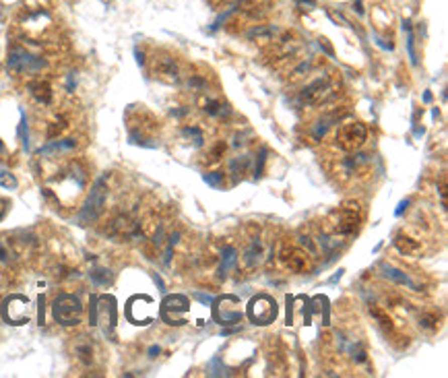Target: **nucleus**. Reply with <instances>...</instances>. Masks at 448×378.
Masks as SVG:
<instances>
[{
	"mask_svg": "<svg viewBox=\"0 0 448 378\" xmlns=\"http://www.w3.org/2000/svg\"><path fill=\"white\" fill-rule=\"evenodd\" d=\"M126 122H128V139L132 145L155 147L151 141L155 139L153 135L157 132V120L153 118L151 112H147L143 106L141 108L132 106L126 114Z\"/></svg>",
	"mask_w": 448,
	"mask_h": 378,
	"instance_id": "obj_1",
	"label": "nucleus"
},
{
	"mask_svg": "<svg viewBox=\"0 0 448 378\" xmlns=\"http://www.w3.org/2000/svg\"><path fill=\"white\" fill-rule=\"evenodd\" d=\"M339 79L335 74H318L302 89V100L308 106H324L339 96Z\"/></svg>",
	"mask_w": 448,
	"mask_h": 378,
	"instance_id": "obj_2",
	"label": "nucleus"
},
{
	"mask_svg": "<svg viewBox=\"0 0 448 378\" xmlns=\"http://www.w3.org/2000/svg\"><path fill=\"white\" fill-rule=\"evenodd\" d=\"M360 211H357V205L355 207H339L330 213L324 221V232L330 234V236H337V238H345V236H353L357 230H360Z\"/></svg>",
	"mask_w": 448,
	"mask_h": 378,
	"instance_id": "obj_3",
	"label": "nucleus"
},
{
	"mask_svg": "<svg viewBox=\"0 0 448 378\" xmlns=\"http://www.w3.org/2000/svg\"><path fill=\"white\" fill-rule=\"evenodd\" d=\"M54 320L62 327H76L83 320V304L81 300L72 294H60L52 302Z\"/></svg>",
	"mask_w": 448,
	"mask_h": 378,
	"instance_id": "obj_4",
	"label": "nucleus"
},
{
	"mask_svg": "<svg viewBox=\"0 0 448 378\" xmlns=\"http://www.w3.org/2000/svg\"><path fill=\"white\" fill-rule=\"evenodd\" d=\"M116 300L112 296H100L91 298V325H97L106 337H114L116 331Z\"/></svg>",
	"mask_w": 448,
	"mask_h": 378,
	"instance_id": "obj_5",
	"label": "nucleus"
},
{
	"mask_svg": "<svg viewBox=\"0 0 448 378\" xmlns=\"http://www.w3.org/2000/svg\"><path fill=\"white\" fill-rule=\"evenodd\" d=\"M106 197H108V184H106V178H100L93 184V188L89 191V195L81 207V213H79L81 225H89L102 217L104 207H106Z\"/></svg>",
	"mask_w": 448,
	"mask_h": 378,
	"instance_id": "obj_6",
	"label": "nucleus"
},
{
	"mask_svg": "<svg viewBox=\"0 0 448 378\" xmlns=\"http://www.w3.org/2000/svg\"><path fill=\"white\" fill-rule=\"evenodd\" d=\"M368 141V128L362 122H345L335 132V147L343 153L360 151Z\"/></svg>",
	"mask_w": 448,
	"mask_h": 378,
	"instance_id": "obj_7",
	"label": "nucleus"
},
{
	"mask_svg": "<svg viewBox=\"0 0 448 378\" xmlns=\"http://www.w3.org/2000/svg\"><path fill=\"white\" fill-rule=\"evenodd\" d=\"M211 304H213V320H215V323H219L223 327L242 323L244 310H242V302L238 296L225 294L217 300H213Z\"/></svg>",
	"mask_w": 448,
	"mask_h": 378,
	"instance_id": "obj_8",
	"label": "nucleus"
},
{
	"mask_svg": "<svg viewBox=\"0 0 448 378\" xmlns=\"http://www.w3.org/2000/svg\"><path fill=\"white\" fill-rule=\"evenodd\" d=\"M149 70L155 79L159 81H165V83H178L180 77H182V70H180V64L178 60L173 58L171 54L167 52H155L149 60Z\"/></svg>",
	"mask_w": 448,
	"mask_h": 378,
	"instance_id": "obj_9",
	"label": "nucleus"
},
{
	"mask_svg": "<svg viewBox=\"0 0 448 378\" xmlns=\"http://www.w3.org/2000/svg\"><path fill=\"white\" fill-rule=\"evenodd\" d=\"M190 310V300L182 294H173V296H167L161 306H159V316L165 325H171V327H182L186 325V318L184 314Z\"/></svg>",
	"mask_w": 448,
	"mask_h": 378,
	"instance_id": "obj_10",
	"label": "nucleus"
},
{
	"mask_svg": "<svg viewBox=\"0 0 448 378\" xmlns=\"http://www.w3.org/2000/svg\"><path fill=\"white\" fill-rule=\"evenodd\" d=\"M46 66V60L27 52L23 46H13L9 52V68L19 74H35Z\"/></svg>",
	"mask_w": 448,
	"mask_h": 378,
	"instance_id": "obj_11",
	"label": "nucleus"
},
{
	"mask_svg": "<svg viewBox=\"0 0 448 378\" xmlns=\"http://www.w3.org/2000/svg\"><path fill=\"white\" fill-rule=\"evenodd\" d=\"M277 312H279L277 302L273 300L271 296H266V294H260L256 298H252L250 304H248V310H246L248 318L254 325H271V323H275Z\"/></svg>",
	"mask_w": 448,
	"mask_h": 378,
	"instance_id": "obj_12",
	"label": "nucleus"
},
{
	"mask_svg": "<svg viewBox=\"0 0 448 378\" xmlns=\"http://www.w3.org/2000/svg\"><path fill=\"white\" fill-rule=\"evenodd\" d=\"M3 318L9 325H25L31 318V302L27 296L13 294L3 302Z\"/></svg>",
	"mask_w": 448,
	"mask_h": 378,
	"instance_id": "obj_13",
	"label": "nucleus"
},
{
	"mask_svg": "<svg viewBox=\"0 0 448 378\" xmlns=\"http://www.w3.org/2000/svg\"><path fill=\"white\" fill-rule=\"evenodd\" d=\"M126 316L132 325H149L155 316V302L151 296H132L126 304Z\"/></svg>",
	"mask_w": 448,
	"mask_h": 378,
	"instance_id": "obj_14",
	"label": "nucleus"
},
{
	"mask_svg": "<svg viewBox=\"0 0 448 378\" xmlns=\"http://www.w3.org/2000/svg\"><path fill=\"white\" fill-rule=\"evenodd\" d=\"M370 165H372V157L368 153H360V151H353L351 155H347L339 161L337 172L343 180H355L360 176H366L370 172Z\"/></svg>",
	"mask_w": 448,
	"mask_h": 378,
	"instance_id": "obj_15",
	"label": "nucleus"
},
{
	"mask_svg": "<svg viewBox=\"0 0 448 378\" xmlns=\"http://www.w3.org/2000/svg\"><path fill=\"white\" fill-rule=\"evenodd\" d=\"M279 256L291 273H306L312 269V256L300 246H283Z\"/></svg>",
	"mask_w": 448,
	"mask_h": 378,
	"instance_id": "obj_16",
	"label": "nucleus"
},
{
	"mask_svg": "<svg viewBox=\"0 0 448 378\" xmlns=\"http://www.w3.org/2000/svg\"><path fill=\"white\" fill-rule=\"evenodd\" d=\"M264 258V244H262V238L260 236H250L246 246H244V252H242V264L246 271H252L256 269L258 264L262 262Z\"/></svg>",
	"mask_w": 448,
	"mask_h": 378,
	"instance_id": "obj_17",
	"label": "nucleus"
},
{
	"mask_svg": "<svg viewBox=\"0 0 448 378\" xmlns=\"http://www.w3.org/2000/svg\"><path fill=\"white\" fill-rule=\"evenodd\" d=\"M199 108L205 116L209 118H225L229 114V106L223 104L219 98H213L211 91L199 93Z\"/></svg>",
	"mask_w": 448,
	"mask_h": 378,
	"instance_id": "obj_18",
	"label": "nucleus"
},
{
	"mask_svg": "<svg viewBox=\"0 0 448 378\" xmlns=\"http://www.w3.org/2000/svg\"><path fill=\"white\" fill-rule=\"evenodd\" d=\"M27 89H29V93H31V98H33L37 104H42V106H50L52 100H54L52 85H50V81H46V79H35V81H31Z\"/></svg>",
	"mask_w": 448,
	"mask_h": 378,
	"instance_id": "obj_19",
	"label": "nucleus"
},
{
	"mask_svg": "<svg viewBox=\"0 0 448 378\" xmlns=\"http://www.w3.org/2000/svg\"><path fill=\"white\" fill-rule=\"evenodd\" d=\"M238 248L233 246V244H225V246L221 248V252H219V269H217V273H219V277H227V273L236 267L238 264Z\"/></svg>",
	"mask_w": 448,
	"mask_h": 378,
	"instance_id": "obj_20",
	"label": "nucleus"
},
{
	"mask_svg": "<svg viewBox=\"0 0 448 378\" xmlns=\"http://www.w3.org/2000/svg\"><path fill=\"white\" fill-rule=\"evenodd\" d=\"M74 357L83 366H91L95 362V345L89 337H79V341L74 343Z\"/></svg>",
	"mask_w": 448,
	"mask_h": 378,
	"instance_id": "obj_21",
	"label": "nucleus"
},
{
	"mask_svg": "<svg viewBox=\"0 0 448 378\" xmlns=\"http://www.w3.org/2000/svg\"><path fill=\"white\" fill-rule=\"evenodd\" d=\"M380 269H382V275H384L386 279H391V281L399 283V286H407V288H411L413 292H421V288L417 286L415 281H411V277H409L405 271L395 269V267H391V264H382Z\"/></svg>",
	"mask_w": 448,
	"mask_h": 378,
	"instance_id": "obj_22",
	"label": "nucleus"
},
{
	"mask_svg": "<svg viewBox=\"0 0 448 378\" xmlns=\"http://www.w3.org/2000/svg\"><path fill=\"white\" fill-rule=\"evenodd\" d=\"M395 246H397V250H399L401 254H405V256H415V254H419V250H421L419 240H415V238H411V236H405V234H399V236L395 238Z\"/></svg>",
	"mask_w": 448,
	"mask_h": 378,
	"instance_id": "obj_23",
	"label": "nucleus"
},
{
	"mask_svg": "<svg viewBox=\"0 0 448 378\" xmlns=\"http://www.w3.org/2000/svg\"><path fill=\"white\" fill-rule=\"evenodd\" d=\"M277 35H281V29L277 25H260V27H254L252 31H248V40H256V42H262V44H268L273 42Z\"/></svg>",
	"mask_w": 448,
	"mask_h": 378,
	"instance_id": "obj_24",
	"label": "nucleus"
},
{
	"mask_svg": "<svg viewBox=\"0 0 448 378\" xmlns=\"http://www.w3.org/2000/svg\"><path fill=\"white\" fill-rule=\"evenodd\" d=\"M180 135L184 137V141H190L194 147H203V145H205V132H203L201 126L186 124V126H182Z\"/></svg>",
	"mask_w": 448,
	"mask_h": 378,
	"instance_id": "obj_25",
	"label": "nucleus"
},
{
	"mask_svg": "<svg viewBox=\"0 0 448 378\" xmlns=\"http://www.w3.org/2000/svg\"><path fill=\"white\" fill-rule=\"evenodd\" d=\"M312 72H314V64L310 62V60H304V62H300L296 68L289 70V83L304 81V79H308Z\"/></svg>",
	"mask_w": 448,
	"mask_h": 378,
	"instance_id": "obj_26",
	"label": "nucleus"
},
{
	"mask_svg": "<svg viewBox=\"0 0 448 378\" xmlns=\"http://www.w3.org/2000/svg\"><path fill=\"white\" fill-rule=\"evenodd\" d=\"M89 277H91V281L95 283V286H100V288H108L110 283L114 281V273L108 271V269H104V267L93 269V271L89 273Z\"/></svg>",
	"mask_w": 448,
	"mask_h": 378,
	"instance_id": "obj_27",
	"label": "nucleus"
},
{
	"mask_svg": "<svg viewBox=\"0 0 448 378\" xmlns=\"http://www.w3.org/2000/svg\"><path fill=\"white\" fill-rule=\"evenodd\" d=\"M403 29L407 31V52L411 64L417 66V52H415V37H413V29H411V21H403Z\"/></svg>",
	"mask_w": 448,
	"mask_h": 378,
	"instance_id": "obj_28",
	"label": "nucleus"
},
{
	"mask_svg": "<svg viewBox=\"0 0 448 378\" xmlns=\"http://www.w3.org/2000/svg\"><path fill=\"white\" fill-rule=\"evenodd\" d=\"M248 165H250V155H238V157L229 159V172L238 178V176L246 174Z\"/></svg>",
	"mask_w": 448,
	"mask_h": 378,
	"instance_id": "obj_29",
	"label": "nucleus"
},
{
	"mask_svg": "<svg viewBox=\"0 0 448 378\" xmlns=\"http://www.w3.org/2000/svg\"><path fill=\"white\" fill-rule=\"evenodd\" d=\"M419 327L421 329H427V331H436L438 329V314L434 312H423L419 316Z\"/></svg>",
	"mask_w": 448,
	"mask_h": 378,
	"instance_id": "obj_30",
	"label": "nucleus"
},
{
	"mask_svg": "<svg viewBox=\"0 0 448 378\" xmlns=\"http://www.w3.org/2000/svg\"><path fill=\"white\" fill-rule=\"evenodd\" d=\"M13 258H15V250L11 246V242L0 238V264H9L13 262Z\"/></svg>",
	"mask_w": 448,
	"mask_h": 378,
	"instance_id": "obj_31",
	"label": "nucleus"
},
{
	"mask_svg": "<svg viewBox=\"0 0 448 378\" xmlns=\"http://www.w3.org/2000/svg\"><path fill=\"white\" fill-rule=\"evenodd\" d=\"M370 312H372V316H374V318L378 320V325H380L382 329H388V331H393V320H391V316H388V314H386V312H384L382 308H372Z\"/></svg>",
	"mask_w": 448,
	"mask_h": 378,
	"instance_id": "obj_32",
	"label": "nucleus"
},
{
	"mask_svg": "<svg viewBox=\"0 0 448 378\" xmlns=\"http://www.w3.org/2000/svg\"><path fill=\"white\" fill-rule=\"evenodd\" d=\"M203 180H205L209 186H213V188H221V186L225 184V176H223L221 172H207V174L203 176Z\"/></svg>",
	"mask_w": 448,
	"mask_h": 378,
	"instance_id": "obj_33",
	"label": "nucleus"
},
{
	"mask_svg": "<svg viewBox=\"0 0 448 378\" xmlns=\"http://www.w3.org/2000/svg\"><path fill=\"white\" fill-rule=\"evenodd\" d=\"M0 186L7 188V191H15V188L19 186V180L11 172H0Z\"/></svg>",
	"mask_w": 448,
	"mask_h": 378,
	"instance_id": "obj_34",
	"label": "nucleus"
},
{
	"mask_svg": "<svg viewBox=\"0 0 448 378\" xmlns=\"http://www.w3.org/2000/svg\"><path fill=\"white\" fill-rule=\"evenodd\" d=\"M19 139H21L23 147L29 149V135H27V118H25V112H21V124H19Z\"/></svg>",
	"mask_w": 448,
	"mask_h": 378,
	"instance_id": "obj_35",
	"label": "nucleus"
},
{
	"mask_svg": "<svg viewBox=\"0 0 448 378\" xmlns=\"http://www.w3.org/2000/svg\"><path fill=\"white\" fill-rule=\"evenodd\" d=\"M9 209H11V203H9L7 199H0V221H3V219L7 217Z\"/></svg>",
	"mask_w": 448,
	"mask_h": 378,
	"instance_id": "obj_36",
	"label": "nucleus"
},
{
	"mask_svg": "<svg viewBox=\"0 0 448 378\" xmlns=\"http://www.w3.org/2000/svg\"><path fill=\"white\" fill-rule=\"evenodd\" d=\"M194 298H197L199 302H203V304H211V302H213V298H211V296H207V294H201V292H197V294H194Z\"/></svg>",
	"mask_w": 448,
	"mask_h": 378,
	"instance_id": "obj_37",
	"label": "nucleus"
},
{
	"mask_svg": "<svg viewBox=\"0 0 448 378\" xmlns=\"http://www.w3.org/2000/svg\"><path fill=\"white\" fill-rule=\"evenodd\" d=\"M320 48H324V52H326L328 56H333V50H330V46L326 44V40H320Z\"/></svg>",
	"mask_w": 448,
	"mask_h": 378,
	"instance_id": "obj_38",
	"label": "nucleus"
},
{
	"mask_svg": "<svg viewBox=\"0 0 448 378\" xmlns=\"http://www.w3.org/2000/svg\"><path fill=\"white\" fill-rule=\"evenodd\" d=\"M161 349H159V345H153L151 349H149V357H157V353H159Z\"/></svg>",
	"mask_w": 448,
	"mask_h": 378,
	"instance_id": "obj_39",
	"label": "nucleus"
},
{
	"mask_svg": "<svg viewBox=\"0 0 448 378\" xmlns=\"http://www.w3.org/2000/svg\"><path fill=\"white\" fill-rule=\"evenodd\" d=\"M296 3L302 7V5H308V7H316V0H296Z\"/></svg>",
	"mask_w": 448,
	"mask_h": 378,
	"instance_id": "obj_40",
	"label": "nucleus"
},
{
	"mask_svg": "<svg viewBox=\"0 0 448 378\" xmlns=\"http://www.w3.org/2000/svg\"><path fill=\"white\" fill-rule=\"evenodd\" d=\"M353 7L357 11V15H364V7H362V0H353Z\"/></svg>",
	"mask_w": 448,
	"mask_h": 378,
	"instance_id": "obj_41",
	"label": "nucleus"
},
{
	"mask_svg": "<svg viewBox=\"0 0 448 378\" xmlns=\"http://www.w3.org/2000/svg\"><path fill=\"white\" fill-rule=\"evenodd\" d=\"M407 207H409V201H403V203L399 205V209H397V217L403 213V209H407Z\"/></svg>",
	"mask_w": 448,
	"mask_h": 378,
	"instance_id": "obj_42",
	"label": "nucleus"
},
{
	"mask_svg": "<svg viewBox=\"0 0 448 378\" xmlns=\"http://www.w3.org/2000/svg\"><path fill=\"white\" fill-rule=\"evenodd\" d=\"M0 151H3V141H0Z\"/></svg>",
	"mask_w": 448,
	"mask_h": 378,
	"instance_id": "obj_43",
	"label": "nucleus"
}]
</instances>
